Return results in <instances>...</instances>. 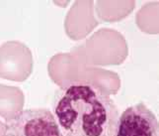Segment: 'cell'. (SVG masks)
I'll return each instance as SVG.
<instances>
[{
    "mask_svg": "<svg viewBox=\"0 0 159 136\" xmlns=\"http://www.w3.org/2000/svg\"><path fill=\"white\" fill-rule=\"evenodd\" d=\"M53 115L62 136H115L119 109L100 86L86 80L69 81L56 92Z\"/></svg>",
    "mask_w": 159,
    "mask_h": 136,
    "instance_id": "1",
    "label": "cell"
},
{
    "mask_svg": "<svg viewBox=\"0 0 159 136\" xmlns=\"http://www.w3.org/2000/svg\"><path fill=\"white\" fill-rule=\"evenodd\" d=\"M4 136H62L57 119L47 108H30L6 119Z\"/></svg>",
    "mask_w": 159,
    "mask_h": 136,
    "instance_id": "2",
    "label": "cell"
},
{
    "mask_svg": "<svg viewBox=\"0 0 159 136\" xmlns=\"http://www.w3.org/2000/svg\"><path fill=\"white\" fill-rule=\"evenodd\" d=\"M33 70L30 49L19 41H9L0 47V78L23 81Z\"/></svg>",
    "mask_w": 159,
    "mask_h": 136,
    "instance_id": "3",
    "label": "cell"
},
{
    "mask_svg": "<svg viewBox=\"0 0 159 136\" xmlns=\"http://www.w3.org/2000/svg\"><path fill=\"white\" fill-rule=\"evenodd\" d=\"M115 136H159V122L144 103H136L120 115Z\"/></svg>",
    "mask_w": 159,
    "mask_h": 136,
    "instance_id": "4",
    "label": "cell"
},
{
    "mask_svg": "<svg viewBox=\"0 0 159 136\" xmlns=\"http://www.w3.org/2000/svg\"><path fill=\"white\" fill-rule=\"evenodd\" d=\"M93 1H76L65 19V31L73 40L86 37L99 24L93 14Z\"/></svg>",
    "mask_w": 159,
    "mask_h": 136,
    "instance_id": "5",
    "label": "cell"
},
{
    "mask_svg": "<svg viewBox=\"0 0 159 136\" xmlns=\"http://www.w3.org/2000/svg\"><path fill=\"white\" fill-rule=\"evenodd\" d=\"M24 94L19 88L0 85V116L9 119L22 111Z\"/></svg>",
    "mask_w": 159,
    "mask_h": 136,
    "instance_id": "6",
    "label": "cell"
},
{
    "mask_svg": "<svg viewBox=\"0 0 159 136\" xmlns=\"http://www.w3.org/2000/svg\"><path fill=\"white\" fill-rule=\"evenodd\" d=\"M5 134V123L0 121V136H4Z\"/></svg>",
    "mask_w": 159,
    "mask_h": 136,
    "instance_id": "7",
    "label": "cell"
}]
</instances>
